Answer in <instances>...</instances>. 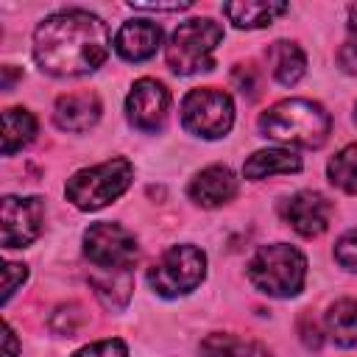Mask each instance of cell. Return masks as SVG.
<instances>
[{"label": "cell", "mask_w": 357, "mask_h": 357, "mask_svg": "<svg viewBox=\"0 0 357 357\" xmlns=\"http://www.w3.org/2000/svg\"><path fill=\"white\" fill-rule=\"evenodd\" d=\"M106 22L84 8L50 14L33 31V59L50 75H86L109 56Z\"/></svg>", "instance_id": "6da1fadb"}, {"label": "cell", "mask_w": 357, "mask_h": 357, "mask_svg": "<svg viewBox=\"0 0 357 357\" xmlns=\"http://www.w3.org/2000/svg\"><path fill=\"white\" fill-rule=\"evenodd\" d=\"M329 128H332V120H329L326 109L307 98L279 100L259 117L262 137H271L279 142H293L301 148L324 145L329 137Z\"/></svg>", "instance_id": "7a4b0ae2"}, {"label": "cell", "mask_w": 357, "mask_h": 357, "mask_svg": "<svg viewBox=\"0 0 357 357\" xmlns=\"http://www.w3.org/2000/svg\"><path fill=\"white\" fill-rule=\"evenodd\" d=\"M245 273L259 293L273 298H290L304 287L307 259L296 245L273 243V245H262L248 259Z\"/></svg>", "instance_id": "3957f363"}, {"label": "cell", "mask_w": 357, "mask_h": 357, "mask_svg": "<svg viewBox=\"0 0 357 357\" xmlns=\"http://www.w3.org/2000/svg\"><path fill=\"white\" fill-rule=\"evenodd\" d=\"M134 178V167L128 159L117 156V159H109V162H100L95 167H86V170H78L64 192H67V201L84 212H95L100 206H106L109 201L120 198L128 184Z\"/></svg>", "instance_id": "277c9868"}, {"label": "cell", "mask_w": 357, "mask_h": 357, "mask_svg": "<svg viewBox=\"0 0 357 357\" xmlns=\"http://www.w3.org/2000/svg\"><path fill=\"white\" fill-rule=\"evenodd\" d=\"M223 39L220 22L209 17H195L181 22L167 42V67L178 75H192L201 70H212V50Z\"/></svg>", "instance_id": "5b68a950"}, {"label": "cell", "mask_w": 357, "mask_h": 357, "mask_svg": "<svg viewBox=\"0 0 357 357\" xmlns=\"http://www.w3.org/2000/svg\"><path fill=\"white\" fill-rule=\"evenodd\" d=\"M204 273H206L204 251L190 245V243H181V245H170L159 257V262H153L148 268V284L159 296L176 298V296L195 290L201 284Z\"/></svg>", "instance_id": "8992f818"}, {"label": "cell", "mask_w": 357, "mask_h": 357, "mask_svg": "<svg viewBox=\"0 0 357 357\" xmlns=\"http://www.w3.org/2000/svg\"><path fill=\"white\" fill-rule=\"evenodd\" d=\"M234 123V103L223 89L198 86L181 100V126L204 139L223 137Z\"/></svg>", "instance_id": "52a82bcc"}, {"label": "cell", "mask_w": 357, "mask_h": 357, "mask_svg": "<svg viewBox=\"0 0 357 357\" xmlns=\"http://www.w3.org/2000/svg\"><path fill=\"white\" fill-rule=\"evenodd\" d=\"M84 254L100 271H128L139 257V245L126 226L100 220L84 231Z\"/></svg>", "instance_id": "ba28073f"}, {"label": "cell", "mask_w": 357, "mask_h": 357, "mask_svg": "<svg viewBox=\"0 0 357 357\" xmlns=\"http://www.w3.org/2000/svg\"><path fill=\"white\" fill-rule=\"evenodd\" d=\"M45 223V201L31 195V198H17L6 195L3 198V245L6 248H22L33 243L42 231Z\"/></svg>", "instance_id": "9c48e42d"}, {"label": "cell", "mask_w": 357, "mask_h": 357, "mask_svg": "<svg viewBox=\"0 0 357 357\" xmlns=\"http://www.w3.org/2000/svg\"><path fill=\"white\" fill-rule=\"evenodd\" d=\"M167 106H170V92L162 81L156 78H139L128 98H126V112H128V123L139 131H156L162 128L165 117H167Z\"/></svg>", "instance_id": "30bf717a"}, {"label": "cell", "mask_w": 357, "mask_h": 357, "mask_svg": "<svg viewBox=\"0 0 357 357\" xmlns=\"http://www.w3.org/2000/svg\"><path fill=\"white\" fill-rule=\"evenodd\" d=\"M284 220L304 237H315L321 231H326L329 226V218H332V204L321 195V192H312V190H301L296 195H290L284 201V209H282Z\"/></svg>", "instance_id": "8fae6325"}, {"label": "cell", "mask_w": 357, "mask_h": 357, "mask_svg": "<svg viewBox=\"0 0 357 357\" xmlns=\"http://www.w3.org/2000/svg\"><path fill=\"white\" fill-rule=\"evenodd\" d=\"M162 45V28L151 20H128L114 36V50L126 61H145Z\"/></svg>", "instance_id": "7c38bea8"}, {"label": "cell", "mask_w": 357, "mask_h": 357, "mask_svg": "<svg viewBox=\"0 0 357 357\" xmlns=\"http://www.w3.org/2000/svg\"><path fill=\"white\" fill-rule=\"evenodd\" d=\"M187 192H190V198L195 204L212 209V206H220V204H226V201H231L237 195V178H234V173L229 167L215 165V167L201 170L190 181V190Z\"/></svg>", "instance_id": "4fadbf2b"}, {"label": "cell", "mask_w": 357, "mask_h": 357, "mask_svg": "<svg viewBox=\"0 0 357 357\" xmlns=\"http://www.w3.org/2000/svg\"><path fill=\"white\" fill-rule=\"evenodd\" d=\"M56 126L64 131H86L98 123L100 117V100L95 92H73L61 95L53 109Z\"/></svg>", "instance_id": "5bb4252c"}, {"label": "cell", "mask_w": 357, "mask_h": 357, "mask_svg": "<svg viewBox=\"0 0 357 357\" xmlns=\"http://www.w3.org/2000/svg\"><path fill=\"white\" fill-rule=\"evenodd\" d=\"M268 67L273 73V78L284 86H293L301 81L304 70H307V59L301 53V47L296 42H287V39H279L268 47Z\"/></svg>", "instance_id": "9a60e30c"}, {"label": "cell", "mask_w": 357, "mask_h": 357, "mask_svg": "<svg viewBox=\"0 0 357 357\" xmlns=\"http://www.w3.org/2000/svg\"><path fill=\"white\" fill-rule=\"evenodd\" d=\"M298 170H301V159L287 148L257 151L243 165V176L251 181H259V178L273 176V173H298Z\"/></svg>", "instance_id": "2e32d148"}, {"label": "cell", "mask_w": 357, "mask_h": 357, "mask_svg": "<svg viewBox=\"0 0 357 357\" xmlns=\"http://www.w3.org/2000/svg\"><path fill=\"white\" fill-rule=\"evenodd\" d=\"M284 11H287V3H276V0H243V3L223 6V14L237 28H265Z\"/></svg>", "instance_id": "e0dca14e"}, {"label": "cell", "mask_w": 357, "mask_h": 357, "mask_svg": "<svg viewBox=\"0 0 357 357\" xmlns=\"http://www.w3.org/2000/svg\"><path fill=\"white\" fill-rule=\"evenodd\" d=\"M324 324H326V335L337 346H357V298L335 301Z\"/></svg>", "instance_id": "ac0fdd59"}, {"label": "cell", "mask_w": 357, "mask_h": 357, "mask_svg": "<svg viewBox=\"0 0 357 357\" xmlns=\"http://www.w3.org/2000/svg\"><path fill=\"white\" fill-rule=\"evenodd\" d=\"M201 354L204 357H268V349L254 343V340L237 337V335L215 332V335L204 337Z\"/></svg>", "instance_id": "d6986e66"}, {"label": "cell", "mask_w": 357, "mask_h": 357, "mask_svg": "<svg viewBox=\"0 0 357 357\" xmlns=\"http://www.w3.org/2000/svg\"><path fill=\"white\" fill-rule=\"evenodd\" d=\"M36 134V117L25 109L3 112V156H11L22 145H28Z\"/></svg>", "instance_id": "ffe728a7"}, {"label": "cell", "mask_w": 357, "mask_h": 357, "mask_svg": "<svg viewBox=\"0 0 357 357\" xmlns=\"http://www.w3.org/2000/svg\"><path fill=\"white\" fill-rule=\"evenodd\" d=\"M326 173H329V181L335 187H340L343 192H357V142L337 151L329 159Z\"/></svg>", "instance_id": "44dd1931"}, {"label": "cell", "mask_w": 357, "mask_h": 357, "mask_svg": "<svg viewBox=\"0 0 357 357\" xmlns=\"http://www.w3.org/2000/svg\"><path fill=\"white\" fill-rule=\"evenodd\" d=\"M92 287H95L98 298H100L109 310H120V301L114 298V293L120 290V293L131 296V287H134L131 271H106V276L95 273V276H92Z\"/></svg>", "instance_id": "7402d4cb"}, {"label": "cell", "mask_w": 357, "mask_h": 357, "mask_svg": "<svg viewBox=\"0 0 357 357\" xmlns=\"http://www.w3.org/2000/svg\"><path fill=\"white\" fill-rule=\"evenodd\" d=\"M337 61L346 73H357V6L349 8V42L340 47Z\"/></svg>", "instance_id": "603a6c76"}, {"label": "cell", "mask_w": 357, "mask_h": 357, "mask_svg": "<svg viewBox=\"0 0 357 357\" xmlns=\"http://www.w3.org/2000/svg\"><path fill=\"white\" fill-rule=\"evenodd\" d=\"M73 357H126V343L120 337L98 340V343H89V346L78 349Z\"/></svg>", "instance_id": "cb8c5ba5"}, {"label": "cell", "mask_w": 357, "mask_h": 357, "mask_svg": "<svg viewBox=\"0 0 357 357\" xmlns=\"http://www.w3.org/2000/svg\"><path fill=\"white\" fill-rule=\"evenodd\" d=\"M335 257H337V262H340L343 268H349V271L357 273V229L346 231V234L337 240V245H335Z\"/></svg>", "instance_id": "d4e9b609"}, {"label": "cell", "mask_w": 357, "mask_h": 357, "mask_svg": "<svg viewBox=\"0 0 357 357\" xmlns=\"http://www.w3.org/2000/svg\"><path fill=\"white\" fill-rule=\"evenodd\" d=\"M234 84H237V89L243 92V95H248V98H257L259 95V75H257V67H237L234 70Z\"/></svg>", "instance_id": "484cf974"}, {"label": "cell", "mask_w": 357, "mask_h": 357, "mask_svg": "<svg viewBox=\"0 0 357 357\" xmlns=\"http://www.w3.org/2000/svg\"><path fill=\"white\" fill-rule=\"evenodd\" d=\"M3 273H6V282H3V301H8V298L14 296V290H17V284L25 282L28 271H25V265H20V262H6Z\"/></svg>", "instance_id": "4316f807"}, {"label": "cell", "mask_w": 357, "mask_h": 357, "mask_svg": "<svg viewBox=\"0 0 357 357\" xmlns=\"http://www.w3.org/2000/svg\"><path fill=\"white\" fill-rule=\"evenodd\" d=\"M134 11H184L190 3H131Z\"/></svg>", "instance_id": "83f0119b"}, {"label": "cell", "mask_w": 357, "mask_h": 357, "mask_svg": "<svg viewBox=\"0 0 357 357\" xmlns=\"http://www.w3.org/2000/svg\"><path fill=\"white\" fill-rule=\"evenodd\" d=\"M3 357H17V337H14V329L6 326V351Z\"/></svg>", "instance_id": "f1b7e54d"}, {"label": "cell", "mask_w": 357, "mask_h": 357, "mask_svg": "<svg viewBox=\"0 0 357 357\" xmlns=\"http://www.w3.org/2000/svg\"><path fill=\"white\" fill-rule=\"evenodd\" d=\"M354 123H357V106H354Z\"/></svg>", "instance_id": "f546056e"}]
</instances>
